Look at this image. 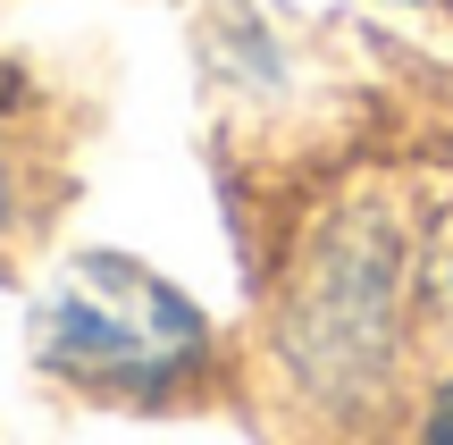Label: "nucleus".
Here are the masks:
<instances>
[{"label":"nucleus","instance_id":"f257e3e1","mask_svg":"<svg viewBox=\"0 0 453 445\" xmlns=\"http://www.w3.org/2000/svg\"><path fill=\"white\" fill-rule=\"evenodd\" d=\"M34 353L59 370L67 387H93L118 403H160L211 370V319L194 295L151 278L127 252H84L50 278L42 319H34Z\"/></svg>","mask_w":453,"mask_h":445},{"label":"nucleus","instance_id":"f03ea898","mask_svg":"<svg viewBox=\"0 0 453 445\" xmlns=\"http://www.w3.org/2000/svg\"><path fill=\"white\" fill-rule=\"evenodd\" d=\"M403 345V235L387 219H344L319 235L303 286L286 295V362L311 395L361 403L387 387Z\"/></svg>","mask_w":453,"mask_h":445},{"label":"nucleus","instance_id":"7ed1b4c3","mask_svg":"<svg viewBox=\"0 0 453 445\" xmlns=\"http://www.w3.org/2000/svg\"><path fill=\"white\" fill-rule=\"evenodd\" d=\"M411 445H453V379L437 387V395H428V412H420V437Z\"/></svg>","mask_w":453,"mask_h":445},{"label":"nucleus","instance_id":"20e7f679","mask_svg":"<svg viewBox=\"0 0 453 445\" xmlns=\"http://www.w3.org/2000/svg\"><path fill=\"white\" fill-rule=\"evenodd\" d=\"M17 219V151H9V110H0V227Z\"/></svg>","mask_w":453,"mask_h":445}]
</instances>
